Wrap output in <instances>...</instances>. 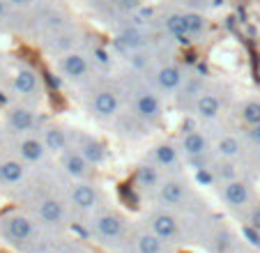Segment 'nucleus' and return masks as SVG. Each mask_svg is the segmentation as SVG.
<instances>
[{"instance_id": "1", "label": "nucleus", "mask_w": 260, "mask_h": 253, "mask_svg": "<svg viewBox=\"0 0 260 253\" xmlns=\"http://www.w3.org/2000/svg\"><path fill=\"white\" fill-rule=\"evenodd\" d=\"M92 235L108 248H120L127 242V224L118 212H99L90 224Z\"/></svg>"}, {"instance_id": "2", "label": "nucleus", "mask_w": 260, "mask_h": 253, "mask_svg": "<svg viewBox=\"0 0 260 253\" xmlns=\"http://www.w3.org/2000/svg\"><path fill=\"white\" fill-rule=\"evenodd\" d=\"M0 233L7 242L16 244V246H28V244H37V224L25 214H7L0 221Z\"/></svg>"}, {"instance_id": "3", "label": "nucleus", "mask_w": 260, "mask_h": 253, "mask_svg": "<svg viewBox=\"0 0 260 253\" xmlns=\"http://www.w3.org/2000/svg\"><path fill=\"white\" fill-rule=\"evenodd\" d=\"M147 228L152 230L157 237H161L166 244H177L182 237V226L171 212L166 209H159V212H152L150 219H147Z\"/></svg>"}, {"instance_id": "4", "label": "nucleus", "mask_w": 260, "mask_h": 253, "mask_svg": "<svg viewBox=\"0 0 260 253\" xmlns=\"http://www.w3.org/2000/svg\"><path fill=\"white\" fill-rule=\"evenodd\" d=\"M69 203H72L74 209H79V212H94V209L102 205V194L94 184H88V182H79V184H74L72 191H69Z\"/></svg>"}, {"instance_id": "5", "label": "nucleus", "mask_w": 260, "mask_h": 253, "mask_svg": "<svg viewBox=\"0 0 260 253\" xmlns=\"http://www.w3.org/2000/svg\"><path fill=\"white\" fill-rule=\"evenodd\" d=\"M35 214L49 228H58V226L67 224V207L58 198H42L35 207Z\"/></svg>"}, {"instance_id": "6", "label": "nucleus", "mask_w": 260, "mask_h": 253, "mask_svg": "<svg viewBox=\"0 0 260 253\" xmlns=\"http://www.w3.org/2000/svg\"><path fill=\"white\" fill-rule=\"evenodd\" d=\"M189 196V189H187V182L182 180H166L157 186V198L159 203L168 205V207H180Z\"/></svg>"}, {"instance_id": "7", "label": "nucleus", "mask_w": 260, "mask_h": 253, "mask_svg": "<svg viewBox=\"0 0 260 253\" xmlns=\"http://www.w3.org/2000/svg\"><path fill=\"white\" fill-rule=\"evenodd\" d=\"M251 189L246 182H240V180H231L223 184V200L228 203V207L233 209H242L251 203Z\"/></svg>"}, {"instance_id": "8", "label": "nucleus", "mask_w": 260, "mask_h": 253, "mask_svg": "<svg viewBox=\"0 0 260 253\" xmlns=\"http://www.w3.org/2000/svg\"><path fill=\"white\" fill-rule=\"evenodd\" d=\"M132 246L136 253H166V242L161 237H157L147 226L138 233H134Z\"/></svg>"}, {"instance_id": "9", "label": "nucleus", "mask_w": 260, "mask_h": 253, "mask_svg": "<svg viewBox=\"0 0 260 253\" xmlns=\"http://www.w3.org/2000/svg\"><path fill=\"white\" fill-rule=\"evenodd\" d=\"M136 113L143 117L145 122H157L161 117V104H159L157 94L150 90H143L136 97Z\"/></svg>"}, {"instance_id": "10", "label": "nucleus", "mask_w": 260, "mask_h": 253, "mask_svg": "<svg viewBox=\"0 0 260 253\" xmlns=\"http://www.w3.org/2000/svg\"><path fill=\"white\" fill-rule=\"evenodd\" d=\"M37 120H35V113L25 106H16L7 113V126L16 134H28L35 129Z\"/></svg>"}, {"instance_id": "11", "label": "nucleus", "mask_w": 260, "mask_h": 253, "mask_svg": "<svg viewBox=\"0 0 260 253\" xmlns=\"http://www.w3.org/2000/svg\"><path fill=\"white\" fill-rule=\"evenodd\" d=\"M118 94L113 90H99L92 99V111L97 117H113L118 113Z\"/></svg>"}, {"instance_id": "12", "label": "nucleus", "mask_w": 260, "mask_h": 253, "mask_svg": "<svg viewBox=\"0 0 260 253\" xmlns=\"http://www.w3.org/2000/svg\"><path fill=\"white\" fill-rule=\"evenodd\" d=\"M40 88V76L32 72L30 67H21L19 72L14 74V90L21 97H32Z\"/></svg>"}, {"instance_id": "13", "label": "nucleus", "mask_w": 260, "mask_h": 253, "mask_svg": "<svg viewBox=\"0 0 260 253\" xmlns=\"http://www.w3.org/2000/svg\"><path fill=\"white\" fill-rule=\"evenodd\" d=\"M88 164L90 161L85 159L81 150H67L62 154V168L67 171V175L76 177V180L88 175Z\"/></svg>"}, {"instance_id": "14", "label": "nucleus", "mask_w": 260, "mask_h": 253, "mask_svg": "<svg viewBox=\"0 0 260 253\" xmlns=\"http://www.w3.org/2000/svg\"><path fill=\"white\" fill-rule=\"evenodd\" d=\"M19 154H21V159L28 161V164H37V161L44 159L46 145L40 138H23V141L19 143Z\"/></svg>"}, {"instance_id": "15", "label": "nucleus", "mask_w": 260, "mask_h": 253, "mask_svg": "<svg viewBox=\"0 0 260 253\" xmlns=\"http://www.w3.org/2000/svg\"><path fill=\"white\" fill-rule=\"evenodd\" d=\"M62 72L72 81H79V78H83L88 74V60L81 53H67L62 58Z\"/></svg>"}, {"instance_id": "16", "label": "nucleus", "mask_w": 260, "mask_h": 253, "mask_svg": "<svg viewBox=\"0 0 260 253\" xmlns=\"http://www.w3.org/2000/svg\"><path fill=\"white\" fill-rule=\"evenodd\" d=\"M25 175V166L16 159L0 161V184H19Z\"/></svg>"}, {"instance_id": "17", "label": "nucleus", "mask_w": 260, "mask_h": 253, "mask_svg": "<svg viewBox=\"0 0 260 253\" xmlns=\"http://www.w3.org/2000/svg\"><path fill=\"white\" fill-rule=\"evenodd\" d=\"M182 150L189 159H196V156H203L207 152V138L203 136L201 132H189L182 136Z\"/></svg>"}, {"instance_id": "18", "label": "nucleus", "mask_w": 260, "mask_h": 253, "mask_svg": "<svg viewBox=\"0 0 260 253\" xmlns=\"http://www.w3.org/2000/svg\"><path fill=\"white\" fill-rule=\"evenodd\" d=\"M221 111V99L216 97V94L212 92H205V94H198L196 99V113L201 117H205V120H214L216 115H219Z\"/></svg>"}, {"instance_id": "19", "label": "nucleus", "mask_w": 260, "mask_h": 253, "mask_svg": "<svg viewBox=\"0 0 260 253\" xmlns=\"http://www.w3.org/2000/svg\"><path fill=\"white\" fill-rule=\"evenodd\" d=\"M182 72L180 67H175V65H166V67H161L157 72V83H159V88L161 90H177L182 85Z\"/></svg>"}, {"instance_id": "20", "label": "nucleus", "mask_w": 260, "mask_h": 253, "mask_svg": "<svg viewBox=\"0 0 260 253\" xmlns=\"http://www.w3.org/2000/svg\"><path fill=\"white\" fill-rule=\"evenodd\" d=\"M44 145L51 152H64L69 147V138L60 126H49L44 132Z\"/></svg>"}, {"instance_id": "21", "label": "nucleus", "mask_w": 260, "mask_h": 253, "mask_svg": "<svg viewBox=\"0 0 260 253\" xmlns=\"http://www.w3.org/2000/svg\"><path fill=\"white\" fill-rule=\"evenodd\" d=\"M83 152V156L90 161V164H102L106 159V152H104V145L97 143L94 138H83V145L79 147Z\"/></svg>"}, {"instance_id": "22", "label": "nucleus", "mask_w": 260, "mask_h": 253, "mask_svg": "<svg viewBox=\"0 0 260 253\" xmlns=\"http://www.w3.org/2000/svg\"><path fill=\"white\" fill-rule=\"evenodd\" d=\"M120 44L127 46V49H141L147 44V35L138 28H124L120 33Z\"/></svg>"}, {"instance_id": "23", "label": "nucleus", "mask_w": 260, "mask_h": 253, "mask_svg": "<svg viewBox=\"0 0 260 253\" xmlns=\"http://www.w3.org/2000/svg\"><path fill=\"white\" fill-rule=\"evenodd\" d=\"M136 184L143 189H157L161 182H159V173L154 166H141L136 171Z\"/></svg>"}, {"instance_id": "24", "label": "nucleus", "mask_w": 260, "mask_h": 253, "mask_svg": "<svg viewBox=\"0 0 260 253\" xmlns=\"http://www.w3.org/2000/svg\"><path fill=\"white\" fill-rule=\"evenodd\" d=\"M216 152H219L221 156H226V159H233V156H240L242 145L235 136H223L216 143Z\"/></svg>"}, {"instance_id": "25", "label": "nucleus", "mask_w": 260, "mask_h": 253, "mask_svg": "<svg viewBox=\"0 0 260 253\" xmlns=\"http://www.w3.org/2000/svg\"><path fill=\"white\" fill-rule=\"evenodd\" d=\"M154 156H157V164L161 166V168H175L177 161H180L177 159V150L173 145H159Z\"/></svg>"}, {"instance_id": "26", "label": "nucleus", "mask_w": 260, "mask_h": 253, "mask_svg": "<svg viewBox=\"0 0 260 253\" xmlns=\"http://www.w3.org/2000/svg\"><path fill=\"white\" fill-rule=\"evenodd\" d=\"M240 115L246 124H251V126L260 124V102H246L244 106H242Z\"/></svg>"}, {"instance_id": "27", "label": "nucleus", "mask_w": 260, "mask_h": 253, "mask_svg": "<svg viewBox=\"0 0 260 253\" xmlns=\"http://www.w3.org/2000/svg\"><path fill=\"white\" fill-rule=\"evenodd\" d=\"M166 28L171 30L175 37H180V35H189L187 30V19H184V14H173L166 19Z\"/></svg>"}, {"instance_id": "28", "label": "nucleus", "mask_w": 260, "mask_h": 253, "mask_svg": "<svg viewBox=\"0 0 260 253\" xmlns=\"http://www.w3.org/2000/svg\"><path fill=\"white\" fill-rule=\"evenodd\" d=\"M184 19H187V30H189V35L203 33V28H205V19H203L201 14H196V12H189V14H184Z\"/></svg>"}, {"instance_id": "29", "label": "nucleus", "mask_w": 260, "mask_h": 253, "mask_svg": "<svg viewBox=\"0 0 260 253\" xmlns=\"http://www.w3.org/2000/svg\"><path fill=\"white\" fill-rule=\"evenodd\" d=\"M249 226L260 235V205L251 207V212H249Z\"/></svg>"}, {"instance_id": "30", "label": "nucleus", "mask_w": 260, "mask_h": 253, "mask_svg": "<svg viewBox=\"0 0 260 253\" xmlns=\"http://www.w3.org/2000/svg\"><path fill=\"white\" fill-rule=\"evenodd\" d=\"M249 138H251V143L260 145V124H255L253 129H251V132H249Z\"/></svg>"}, {"instance_id": "31", "label": "nucleus", "mask_w": 260, "mask_h": 253, "mask_svg": "<svg viewBox=\"0 0 260 253\" xmlns=\"http://www.w3.org/2000/svg\"><path fill=\"white\" fill-rule=\"evenodd\" d=\"M94 55H97V60L102 65H108V55H106V51H102V49H94Z\"/></svg>"}, {"instance_id": "32", "label": "nucleus", "mask_w": 260, "mask_h": 253, "mask_svg": "<svg viewBox=\"0 0 260 253\" xmlns=\"http://www.w3.org/2000/svg\"><path fill=\"white\" fill-rule=\"evenodd\" d=\"M32 0H7V5H14V7H28Z\"/></svg>"}, {"instance_id": "33", "label": "nucleus", "mask_w": 260, "mask_h": 253, "mask_svg": "<svg viewBox=\"0 0 260 253\" xmlns=\"http://www.w3.org/2000/svg\"><path fill=\"white\" fill-rule=\"evenodd\" d=\"M5 14H7V0H0V21L5 19Z\"/></svg>"}, {"instance_id": "34", "label": "nucleus", "mask_w": 260, "mask_h": 253, "mask_svg": "<svg viewBox=\"0 0 260 253\" xmlns=\"http://www.w3.org/2000/svg\"><path fill=\"white\" fill-rule=\"evenodd\" d=\"M198 180H201V182H210V175H207V173H198Z\"/></svg>"}]
</instances>
